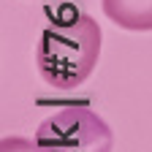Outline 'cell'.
<instances>
[{"label": "cell", "mask_w": 152, "mask_h": 152, "mask_svg": "<svg viewBox=\"0 0 152 152\" xmlns=\"http://www.w3.org/2000/svg\"><path fill=\"white\" fill-rule=\"evenodd\" d=\"M101 57V27L92 16L76 14L49 25L35 46L38 73L60 90H71L90 79Z\"/></svg>", "instance_id": "1"}, {"label": "cell", "mask_w": 152, "mask_h": 152, "mask_svg": "<svg viewBox=\"0 0 152 152\" xmlns=\"http://www.w3.org/2000/svg\"><path fill=\"white\" fill-rule=\"evenodd\" d=\"M35 141L44 152H111V128L84 106H68L38 125Z\"/></svg>", "instance_id": "2"}, {"label": "cell", "mask_w": 152, "mask_h": 152, "mask_svg": "<svg viewBox=\"0 0 152 152\" xmlns=\"http://www.w3.org/2000/svg\"><path fill=\"white\" fill-rule=\"evenodd\" d=\"M103 14L122 30H152V0H103Z\"/></svg>", "instance_id": "3"}, {"label": "cell", "mask_w": 152, "mask_h": 152, "mask_svg": "<svg viewBox=\"0 0 152 152\" xmlns=\"http://www.w3.org/2000/svg\"><path fill=\"white\" fill-rule=\"evenodd\" d=\"M0 152H44L38 141H27L22 136H6L0 141Z\"/></svg>", "instance_id": "4"}]
</instances>
